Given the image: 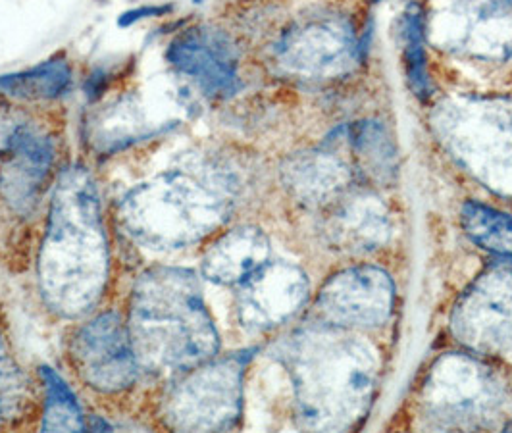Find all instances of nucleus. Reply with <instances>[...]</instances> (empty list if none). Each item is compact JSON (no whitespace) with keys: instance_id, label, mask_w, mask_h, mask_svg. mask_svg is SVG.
Here are the masks:
<instances>
[{"instance_id":"nucleus-1","label":"nucleus","mask_w":512,"mask_h":433,"mask_svg":"<svg viewBox=\"0 0 512 433\" xmlns=\"http://www.w3.org/2000/svg\"><path fill=\"white\" fill-rule=\"evenodd\" d=\"M43 299L64 318H81L99 303L108 280V243L99 193L83 168L62 174L39 253Z\"/></svg>"},{"instance_id":"nucleus-2","label":"nucleus","mask_w":512,"mask_h":433,"mask_svg":"<svg viewBox=\"0 0 512 433\" xmlns=\"http://www.w3.org/2000/svg\"><path fill=\"white\" fill-rule=\"evenodd\" d=\"M129 335L149 370H191L218 353L220 341L191 270L153 268L133 287Z\"/></svg>"},{"instance_id":"nucleus-3","label":"nucleus","mask_w":512,"mask_h":433,"mask_svg":"<svg viewBox=\"0 0 512 433\" xmlns=\"http://www.w3.org/2000/svg\"><path fill=\"white\" fill-rule=\"evenodd\" d=\"M228 199L220 185L185 172H166L133 187L118 220L129 237L153 251H176L220 228Z\"/></svg>"},{"instance_id":"nucleus-4","label":"nucleus","mask_w":512,"mask_h":433,"mask_svg":"<svg viewBox=\"0 0 512 433\" xmlns=\"http://www.w3.org/2000/svg\"><path fill=\"white\" fill-rule=\"evenodd\" d=\"M249 357L233 355L195 366L166 397V422L180 432H224L241 414Z\"/></svg>"},{"instance_id":"nucleus-5","label":"nucleus","mask_w":512,"mask_h":433,"mask_svg":"<svg viewBox=\"0 0 512 433\" xmlns=\"http://www.w3.org/2000/svg\"><path fill=\"white\" fill-rule=\"evenodd\" d=\"M359 347L330 343L305 345L297 366L299 401L310 420L349 416L370 391V370Z\"/></svg>"},{"instance_id":"nucleus-6","label":"nucleus","mask_w":512,"mask_h":433,"mask_svg":"<svg viewBox=\"0 0 512 433\" xmlns=\"http://www.w3.org/2000/svg\"><path fill=\"white\" fill-rule=\"evenodd\" d=\"M74 362L83 380L104 393L128 389L137 380L139 360L128 326L116 312L93 318L76 333Z\"/></svg>"},{"instance_id":"nucleus-7","label":"nucleus","mask_w":512,"mask_h":433,"mask_svg":"<svg viewBox=\"0 0 512 433\" xmlns=\"http://www.w3.org/2000/svg\"><path fill=\"white\" fill-rule=\"evenodd\" d=\"M357 39L349 24L337 18H316L293 27L276 47L285 70L299 76H339L357 62Z\"/></svg>"},{"instance_id":"nucleus-8","label":"nucleus","mask_w":512,"mask_h":433,"mask_svg":"<svg viewBox=\"0 0 512 433\" xmlns=\"http://www.w3.org/2000/svg\"><path fill=\"white\" fill-rule=\"evenodd\" d=\"M393 303V280L376 266H357L335 274L318 297V308L328 322L353 328L384 324Z\"/></svg>"},{"instance_id":"nucleus-9","label":"nucleus","mask_w":512,"mask_h":433,"mask_svg":"<svg viewBox=\"0 0 512 433\" xmlns=\"http://www.w3.org/2000/svg\"><path fill=\"white\" fill-rule=\"evenodd\" d=\"M305 274L287 262H266L239 283L237 312L245 328L270 330L283 324L307 303Z\"/></svg>"},{"instance_id":"nucleus-10","label":"nucleus","mask_w":512,"mask_h":433,"mask_svg":"<svg viewBox=\"0 0 512 433\" xmlns=\"http://www.w3.org/2000/svg\"><path fill=\"white\" fill-rule=\"evenodd\" d=\"M166 56L180 74L191 77L208 97H230L239 87L237 52L218 29H187L174 39Z\"/></svg>"},{"instance_id":"nucleus-11","label":"nucleus","mask_w":512,"mask_h":433,"mask_svg":"<svg viewBox=\"0 0 512 433\" xmlns=\"http://www.w3.org/2000/svg\"><path fill=\"white\" fill-rule=\"evenodd\" d=\"M51 139L27 124L14 126L0 158V191L16 210H31L52 166Z\"/></svg>"},{"instance_id":"nucleus-12","label":"nucleus","mask_w":512,"mask_h":433,"mask_svg":"<svg viewBox=\"0 0 512 433\" xmlns=\"http://www.w3.org/2000/svg\"><path fill=\"white\" fill-rule=\"evenodd\" d=\"M447 18L464 49L512 58V0H451Z\"/></svg>"},{"instance_id":"nucleus-13","label":"nucleus","mask_w":512,"mask_h":433,"mask_svg":"<svg viewBox=\"0 0 512 433\" xmlns=\"http://www.w3.org/2000/svg\"><path fill=\"white\" fill-rule=\"evenodd\" d=\"M270 243L256 228H235L203 256V276L220 285H239L268 262Z\"/></svg>"},{"instance_id":"nucleus-14","label":"nucleus","mask_w":512,"mask_h":433,"mask_svg":"<svg viewBox=\"0 0 512 433\" xmlns=\"http://www.w3.org/2000/svg\"><path fill=\"white\" fill-rule=\"evenodd\" d=\"M70 81V66L64 60H49L26 72L0 77V91L22 101H43L64 95Z\"/></svg>"},{"instance_id":"nucleus-15","label":"nucleus","mask_w":512,"mask_h":433,"mask_svg":"<svg viewBox=\"0 0 512 433\" xmlns=\"http://www.w3.org/2000/svg\"><path fill=\"white\" fill-rule=\"evenodd\" d=\"M462 228L482 249L495 255L512 256V216L486 204L462 206Z\"/></svg>"},{"instance_id":"nucleus-16","label":"nucleus","mask_w":512,"mask_h":433,"mask_svg":"<svg viewBox=\"0 0 512 433\" xmlns=\"http://www.w3.org/2000/svg\"><path fill=\"white\" fill-rule=\"evenodd\" d=\"M41 376L47 387V408H45L43 430L45 432H83L85 426H83L76 395L49 366L41 368Z\"/></svg>"},{"instance_id":"nucleus-17","label":"nucleus","mask_w":512,"mask_h":433,"mask_svg":"<svg viewBox=\"0 0 512 433\" xmlns=\"http://www.w3.org/2000/svg\"><path fill=\"white\" fill-rule=\"evenodd\" d=\"M405 39V66L409 77L412 93L426 101L432 95V81L426 68V52H424V18L422 12L412 8L405 16L403 27Z\"/></svg>"},{"instance_id":"nucleus-18","label":"nucleus","mask_w":512,"mask_h":433,"mask_svg":"<svg viewBox=\"0 0 512 433\" xmlns=\"http://www.w3.org/2000/svg\"><path fill=\"white\" fill-rule=\"evenodd\" d=\"M291 172V185L308 197L326 195L335 191L341 183V168L332 160L322 158H308L305 162H297V166Z\"/></svg>"},{"instance_id":"nucleus-19","label":"nucleus","mask_w":512,"mask_h":433,"mask_svg":"<svg viewBox=\"0 0 512 433\" xmlns=\"http://www.w3.org/2000/svg\"><path fill=\"white\" fill-rule=\"evenodd\" d=\"M26 403V380L0 337V418H14Z\"/></svg>"},{"instance_id":"nucleus-20","label":"nucleus","mask_w":512,"mask_h":433,"mask_svg":"<svg viewBox=\"0 0 512 433\" xmlns=\"http://www.w3.org/2000/svg\"><path fill=\"white\" fill-rule=\"evenodd\" d=\"M353 143H355L357 153L372 168V172L378 170V172L387 174V172L393 170V164H391L393 153L389 149V141H387L384 129L372 126V124H364V126L355 129Z\"/></svg>"},{"instance_id":"nucleus-21","label":"nucleus","mask_w":512,"mask_h":433,"mask_svg":"<svg viewBox=\"0 0 512 433\" xmlns=\"http://www.w3.org/2000/svg\"><path fill=\"white\" fill-rule=\"evenodd\" d=\"M168 8L164 6V8H139V10H133V12H126L122 18H120V26H131L133 22H137V20H143V18H147V16H156V14H162V12H166Z\"/></svg>"},{"instance_id":"nucleus-22","label":"nucleus","mask_w":512,"mask_h":433,"mask_svg":"<svg viewBox=\"0 0 512 433\" xmlns=\"http://www.w3.org/2000/svg\"><path fill=\"white\" fill-rule=\"evenodd\" d=\"M12 129L8 124H4L2 120H0V158H2V153H4V149H6V145H8V139H10V133H12Z\"/></svg>"},{"instance_id":"nucleus-23","label":"nucleus","mask_w":512,"mask_h":433,"mask_svg":"<svg viewBox=\"0 0 512 433\" xmlns=\"http://www.w3.org/2000/svg\"><path fill=\"white\" fill-rule=\"evenodd\" d=\"M507 430H512V424H511V426H509V428H507Z\"/></svg>"}]
</instances>
